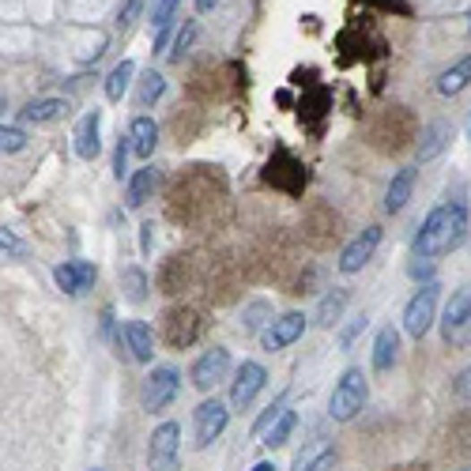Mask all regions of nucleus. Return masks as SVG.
<instances>
[{"instance_id": "1", "label": "nucleus", "mask_w": 471, "mask_h": 471, "mask_svg": "<svg viewBox=\"0 0 471 471\" xmlns=\"http://www.w3.org/2000/svg\"><path fill=\"white\" fill-rule=\"evenodd\" d=\"M467 230H471V215L460 201L438 204L423 219L419 234H415V257H423V261L449 257V253H457L467 242Z\"/></svg>"}, {"instance_id": "2", "label": "nucleus", "mask_w": 471, "mask_h": 471, "mask_svg": "<svg viewBox=\"0 0 471 471\" xmlns=\"http://www.w3.org/2000/svg\"><path fill=\"white\" fill-rule=\"evenodd\" d=\"M366 400H370L366 373L351 366V370L339 373V381H336V389H332V396H329V415H332L336 423H351L355 415L366 407Z\"/></svg>"}, {"instance_id": "3", "label": "nucleus", "mask_w": 471, "mask_h": 471, "mask_svg": "<svg viewBox=\"0 0 471 471\" xmlns=\"http://www.w3.org/2000/svg\"><path fill=\"white\" fill-rule=\"evenodd\" d=\"M438 298H441V287L438 283H423L404 305V332L411 339H423L433 324H438Z\"/></svg>"}, {"instance_id": "4", "label": "nucleus", "mask_w": 471, "mask_h": 471, "mask_svg": "<svg viewBox=\"0 0 471 471\" xmlns=\"http://www.w3.org/2000/svg\"><path fill=\"white\" fill-rule=\"evenodd\" d=\"M438 324H441V339L449 347H471V283L452 291Z\"/></svg>"}, {"instance_id": "5", "label": "nucleus", "mask_w": 471, "mask_h": 471, "mask_svg": "<svg viewBox=\"0 0 471 471\" xmlns=\"http://www.w3.org/2000/svg\"><path fill=\"white\" fill-rule=\"evenodd\" d=\"M201 336H204V317H201V310H193V305H174V310H167V317H162V339H167L170 351H185Z\"/></svg>"}, {"instance_id": "6", "label": "nucleus", "mask_w": 471, "mask_h": 471, "mask_svg": "<svg viewBox=\"0 0 471 471\" xmlns=\"http://www.w3.org/2000/svg\"><path fill=\"white\" fill-rule=\"evenodd\" d=\"M181 464V426L177 423H158L148 441V471H177Z\"/></svg>"}, {"instance_id": "7", "label": "nucleus", "mask_w": 471, "mask_h": 471, "mask_svg": "<svg viewBox=\"0 0 471 471\" xmlns=\"http://www.w3.org/2000/svg\"><path fill=\"white\" fill-rule=\"evenodd\" d=\"M177 392H181V373L174 366H158V370H151L148 381H143V407L151 415L167 411L177 400Z\"/></svg>"}, {"instance_id": "8", "label": "nucleus", "mask_w": 471, "mask_h": 471, "mask_svg": "<svg viewBox=\"0 0 471 471\" xmlns=\"http://www.w3.org/2000/svg\"><path fill=\"white\" fill-rule=\"evenodd\" d=\"M227 373H230V351H227V347H211V351H204L201 358L193 362L189 381L201 389V392H211L215 385L227 381Z\"/></svg>"}, {"instance_id": "9", "label": "nucleus", "mask_w": 471, "mask_h": 471, "mask_svg": "<svg viewBox=\"0 0 471 471\" xmlns=\"http://www.w3.org/2000/svg\"><path fill=\"white\" fill-rule=\"evenodd\" d=\"M264 385H268V370L261 362H242L238 373H234V381H230V407L245 411L264 392Z\"/></svg>"}, {"instance_id": "10", "label": "nucleus", "mask_w": 471, "mask_h": 471, "mask_svg": "<svg viewBox=\"0 0 471 471\" xmlns=\"http://www.w3.org/2000/svg\"><path fill=\"white\" fill-rule=\"evenodd\" d=\"M193 423H196V449H208L211 441L223 438V430L230 423V411H227L223 400H215V396H211V400H204L201 407H196Z\"/></svg>"}, {"instance_id": "11", "label": "nucleus", "mask_w": 471, "mask_h": 471, "mask_svg": "<svg viewBox=\"0 0 471 471\" xmlns=\"http://www.w3.org/2000/svg\"><path fill=\"white\" fill-rule=\"evenodd\" d=\"M377 245H381V227H366L362 234H355V238L347 242V249L339 253V271H343V276H355V271H362L373 261Z\"/></svg>"}, {"instance_id": "12", "label": "nucleus", "mask_w": 471, "mask_h": 471, "mask_svg": "<svg viewBox=\"0 0 471 471\" xmlns=\"http://www.w3.org/2000/svg\"><path fill=\"white\" fill-rule=\"evenodd\" d=\"M302 332H305V313H283L261 332V343H264V351H283L291 343H298Z\"/></svg>"}, {"instance_id": "13", "label": "nucleus", "mask_w": 471, "mask_h": 471, "mask_svg": "<svg viewBox=\"0 0 471 471\" xmlns=\"http://www.w3.org/2000/svg\"><path fill=\"white\" fill-rule=\"evenodd\" d=\"M95 276H98V268L90 264V261H68V264H61L57 271H53V279H57V287L64 295H72V298H80L83 291H90V283H95Z\"/></svg>"}, {"instance_id": "14", "label": "nucleus", "mask_w": 471, "mask_h": 471, "mask_svg": "<svg viewBox=\"0 0 471 471\" xmlns=\"http://www.w3.org/2000/svg\"><path fill=\"white\" fill-rule=\"evenodd\" d=\"M102 151V114L90 110L76 124V155L80 158H95Z\"/></svg>"}, {"instance_id": "15", "label": "nucleus", "mask_w": 471, "mask_h": 471, "mask_svg": "<svg viewBox=\"0 0 471 471\" xmlns=\"http://www.w3.org/2000/svg\"><path fill=\"white\" fill-rule=\"evenodd\" d=\"M121 336H124V343H129V355L136 362H151V355H155V332H151L148 321H124Z\"/></svg>"}, {"instance_id": "16", "label": "nucleus", "mask_w": 471, "mask_h": 471, "mask_svg": "<svg viewBox=\"0 0 471 471\" xmlns=\"http://www.w3.org/2000/svg\"><path fill=\"white\" fill-rule=\"evenodd\" d=\"M158 181H162V174H158V167H140L133 177H129V193H124V204L129 208H143L151 201V193L158 189Z\"/></svg>"}, {"instance_id": "17", "label": "nucleus", "mask_w": 471, "mask_h": 471, "mask_svg": "<svg viewBox=\"0 0 471 471\" xmlns=\"http://www.w3.org/2000/svg\"><path fill=\"white\" fill-rule=\"evenodd\" d=\"M72 110L68 106V98H57V95H49V98H30L23 110H20V117L27 121V124H49V121H57V117H64Z\"/></svg>"}, {"instance_id": "18", "label": "nucleus", "mask_w": 471, "mask_h": 471, "mask_svg": "<svg viewBox=\"0 0 471 471\" xmlns=\"http://www.w3.org/2000/svg\"><path fill=\"white\" fill-rule=\"evenodd\" d=\"M415 167H404V170H396L392 181H389V189H385V211L396 215V211H404L407 201H411V193H415Z\"/></svg>"}, {"instance_id": "19", "label": "nucleus", "mask_w": 471, "mask_h": 471, "mask_svg": "<svg viewBox=\"0 0 471 471\" xmlns=\"http://www.w3.org/2000/svg\"><path fill=\"white\" fill-rule=\"evenodd\" d=\"M336 467V441H313L295 457V471H332Z\"/></svg>"}, {"instance_id": "20", "label": "nucleus", "mask_w": 471, "mask_h": 471, "mask_svg": "<svg viewBox=\"0 0 471 471\" xmlns=\"http://www.w3.org/2000/svg\"><path fill=\"white\" fill-rule=\"evenodd\" d=\"M129 148H133L136 158H151V151L158 148V124L148 114H140L129 124Z\"/></svg>"}, {"instance_id": "21", "label": "nucleus", "mask_w": 471, "mask_h": 471, "mask_svg": "<svg viewBox=\"0 0 471 471\" xmlns=\"http://www.w3.org/2000/svg\"><path fill=\"white\" fill-rule=\"evenodd\" d=\"M396 358H400V332H396L392 324H385V329L377 332V339H373V370L389 373L396 366Z\"/></svg>"}, {"instance_id": "22", "label": "nucleus", "mask_w": 471, "mask_h": 471, "mask_svg": "<svg viewBox=\"0 0 471 471\" xmlns=\"http://www.w3.org/2000/svg\"><path fill=\"white\" fill-rule=\"evenodd\" d=\"M181 12V0H155L151 4V27H155V49H167L170 42V27Z\"/></svg>"}, {"instance_id": "23", "label": "nucleus", "mask_w": 471, "mask_h": 471, "mask_svg": "<svg viewBox=\"0 0 471 471\" xmlns=\"http://www.w3.org/2000/svg\"><path fill=\"white\" fill-rule=\"evenodd\" d=\"M452 140V129L445 121H433V124H423V136H419V162H430L438 158Z\"/></svg>"}, {"instance_id": "24", "label": "nucleus", "mask_w": 471, "mask_h": 471, "mask_svg": "<svg viewBox=\"0 0 471 471\" xmlns=\"http://www.w3.org/2000/svg\"><path fill=\"white\" fill-rule=\"evenodd\" d=\"M347 302H351V291H343V287H332V291L317 302L313 321L321 324V329H332V324L343 317V310H347Z\"/></svg>"}, {"instance_id": "25", "label": "nucleus", "mask_w": 471, "mask_h": 471, "mask_svg": "<svg viewBox=\"0 0 471 471\" xmlns=\"http://www.w3.org/2000/svg\"><path fill=\"white\" fill-rule=\"evenodd\" d=\"M471 87V53L467 57H460L452 68H445L441 76H438V90L445 98H452V95H460V90H467Z\"/></svg>"}, {"instance_id": "26", "label": "nucleus", "mask_w": 471, "mask_h": 471, "mask_svg": "<svg viewBox=\"0 0 471 471\" xmlns=\"http://www.w3.org/2000/svg\"><path fill=\"white\" fill-rule=\"evenodd\" d=\"M189 283V257H170L158 271V287L162 295H181Z\"/></svg>"}, {"instance_id": "27", "label": "nucleus", "mask_w": 471, "mask_h": 471, "mask_svg": "<svg viewBox=\"0 0 471 471\" xmlns=\"http://www.w3.org/2000/svg\"><path fill=\"white\" fill-rule=\"evenodd\" d=\"M407 129H411V117H407V114L400 117V124H392V114H385L381 124L373 129V136H377V140H385V148L396 151V148H404V143H407V136H411Z\"/></svg>"}, {"instance_id": "28", "label": "nucleus", "mask_w": 471, "mask_h": 471, "mask_svg": "<svg viewBox=\"0 0 471 471\" xmlns=\"http://www.w3.org/2000/svg\"><path fill=\"white\" fill-rule=\"evenodd\" d=\"M295 426H298V415L283 407V415H279V419H276V423H271V426L264 430V445H268V449H283L287 441H291Z\"/></svg>"}, {"instance_id": "29", "label": "nucleus", "mask_w": 471, "mask_h": 471, "mask_svg": "<svg viewBox=\"0 0 471 471\" xmlns=\"http://www.w3.org/2000/svg\"><path fill=\"white\" fill-rule=\"evenodd\" d=\"M133 76H136V64H133V61H121V64L110 72V76H106V98L121 102L124 90H129V83H133Z\"/></svg>"}, {"instance_id": "30", "label": "nucleus", "mask_w": 471, "mask_h": 471, "mask_svg": "<svg viewBox=\"0 0 471 471\" xmlns=\"http://www.w3.org/2000/svg\"><path fill=\"white\" fill-rule=\"evenodd\" d=\"M264 324H271V302L257 298V302L242 305V332H261Z\"/></svg>"}, {"instance_id": "31", "label": "nucleus", "mask_w": 471, "mask_h": 471, "mask_svg": "<svg viewBox=\"0 0 471 471\" xmlns=\"http://www.w3.org/2000/svg\"><path fill=\"white\" fill-rule=\"evenodd\" d=\"M121 287H124V298H129V302H143V298H148V271H143V268H124L121 271Z\"/></svg>"}, {"instance_id": "32", "label": "nucleus", "mask_w": 471, "mask_h": 471, "mask_svg": "<svg viewBox=\"0 0 471 471\" xmlns=\"http://www.w3.org/2000/svg\"><path fill=\"white\" fill-rule=\"evenodd\" d=\"M162 90H167V80H162V72H143V80H140V95H136V102L140 106H155L158 98H162Z\"/></svg>"}, {"instance_id": "33", "label": "nucleus", "mask_w": 471, "mask_h": 471, "mask_svg": "<svg viewBox=\"0 0 471 471\" xmlns=\"http://www.w3.org/2000/svg\"><path fill=\"white\" fill-rule=\"evenodd\" d=\"M27 148V133L15 124H0V155H15Z\"/></svg>"}, {"instance_id": "34", "label": "nucleus", "mask_w": 471, "mask_h": 471, "mask_svg": "<svg viewBox=\"0 0 471 471\" xmlns=\"http://www.w3.org/2000/svg\"><path fill=\"white\" fill-rule=\"evenodd\" d=\"M193 42H196V23H185L177 30V39H174V46H170V61L174 64H181V57L193 49Z\"/></svg>"}, {"instance_id": "35", "label": "nucleus", "mask_w": 471, "mask_h": 471, "mask_svg": "<svg viewBox=\"0 0 471 471\" xmlns=\"http://www.w3.org/2000/svg\"><path fill=\"white\" fill-rule=\"evenodd\" d=\"M129 155H133L129 136H121V140H117V148H114V177H117V181H121V177H129Z\"/></svg>"}, {"instance_id": "36", "label": "nucleus", "mask_w": 471, "mask_h": 471, "mask_svg": "<svg viewBox=\"0 0 471 471\" xmlns=\"http://www.w3.org/2000/svg\"><path fill=\"white\" fill-rule=\"evenodd\" d=\"M452 396H457V400H464V404H471V366L452 377Z\"/></svg>"}, {"instance_id": "37", "label": "nucleus", "mask_w": 471, "mask_h": 471, "mask_svg": "<svg viewBox=\"0 0 471 471\" xmlns=\"http://www.w3.org/2000/svg\"><path fill=\"white\" fill-rule=\"evenodd\" d=\"M0 253H8V257H27V245L15 238L12 230H0Z\"/></svg>"}, {"instance_id": "38", "label": "nucleus", "mask_w": 471, "mask_h": 471, "mask_svg": "<svg viewBox=\"0 0 471 471\" xmlns=\"http://www.w3.org/2000/svg\"><path fill=\"white\" fill-rule=\"evenodd\" d=\"M362 329H366V313H362V317H355V321L347 324V329H343V332H339V347H343V351H347V347H351V343H355V339L362 336Z\"/></svg>"}, {"instance_id": "39", "label": "nucleus", "mask_w": 471, "mask_h": 471, "mask_svg": "<svg viewBox=\"0 0 471 471\" xmlns=\"http://www.w3.org/2000/svg\"><path fill=\"white\" fill-rule=\"evenodd\" d=\"M279 415H283V404H271L264 415H261V419L257 423H253V438H264V430L271 426V423H276L279 419Z\"/></svg>"}, {"instance_id": "40", "label": "nucleus", "mask_w": 471, "mask_h": 471, "mask_svg": "<svg viewBox=\"0 0 471 471\" xmlns=\"http://www.w3.org/2000/svg\"><path fill=\"white\" fill-rule=\"evenodd\" d=\"M140 8H143V0H124V4H121V20H117V23H121V30L136 20V15H140Z\"/></svg>"}, {"instance_id": "41", "label": "nucleus", "mask_w": 471, "mask_h": 471, "mask_svg": "<svg viewBox=\"0 0 471 471\" xmlns=\"http://www.w3.org/2000/svg\"><path fill=\"white\" fill-rule=\"evenodd\" d=\"M407 271H411V279H426V283H433V261H423V257H419Z\"/></svg>"}, {"instance_id": "42", "label": "nucleus", "mask_w": 471, "mask_h": 471, "mask_svg": "<svg viewBox=\"0 0 471 471\" xmlns=\"http://www.w3.org/2000/svg\"><path fill=\"white\" fill-rule=\"evenodd\" d=\"M389 471H430V464H426V460H407V464H396V467H389Z\"/></svg>"}, {"instance_id": "43", "label": "nucleus", "mask_w": 471, "mask_h": 471, "mask_svg": "<svg viewBox=\"0 0 471 471\" xmlns=\"http://www.w3.org/2000/svg\"><path fill=\"white\" fill-rule=\"evenodd\" d=\"M140 230H143V234H140V249H143V253H151V238H155L151 230H155V227H151V223H143Z\"/></svg>"}, {"instance_id": "44", "label": "nucleus", "mask_w": 471, "mask_h": 471, "mask_svg": "<svg viewBox=\"0 0 471 471\" xmlns=\"http://www.w3.org/2000/svg\"><path fill=\"white\" fill-rule=\"evenodd\" d=\"M219 4H223V0H196V12H201V15H208V12H215Z\"/></svg>"}, {"instance_id": "45", "label": "nucleus", "mask_w": 471, "mask_h": 471, "mask_svg": "<svg viewBox=\"0 0 471 471\" xmlns=\"http://www.w3.org/2000/svg\"><path fill=\"white\" fill-rule=\"evenodd\" d=\"M253 471H276V464H271V460H261V464L253 467Z\"/></svg>"}, {"instance_id": "46", "label": "nucleus", "mask_w": 471, "mask_h": 471, "mask_svg": "<svg viewBox=\"0 0 471 471\" xmlns=\"http://www.w3.org/2000/svg\"><path fill=\"white\" fill-rule=\"evenodd\" d=\"M0 114H4V95H0Z\"/></svg>"}, {"instance_id": "47", "label": "nucleus", "mask_w": 471, "mask_h": 471, "mask_svg": "<svg viewBox=\"0 0 471 471\" xmlns=\"http://www.w3.org/2000/svg\"><path fill=\"white\" fill-rule=\"evenodd\" d=\"M467 30H471V15H467Z\"/></svg>"}, {"instance_id": "48", "label": "nucleus", "mask_w": 471, "mask_h": 471, "mask_svg": "<svg viewBox=\"0 0 471 471\" xmlns=\"http://www.w3.org/2000/svg\"><path fill=\"white\" fill-rule=\"evenodd\" d=\"M467 136H471V121H467Z\"/></svg>"}, {"instance_id": "49", "label": "nucleus", "mask_w": 471, "mask_h": 471, "mask_svg": "<svg viewBox=\"0 0 471 471\" xmlns=\"http://www.w3.org/2000/svg\"><path fill=\"white\" fill-rule=\"evenodd\" d=\"M95 471H102V467H95Z\"/></svg>"}, {"instance_id": "50", "label": "nucleus", "mask_w": 471, "mask_h": 471, "mask_svg": "<svg viewBox=\"0 0 471 471\" xmlns=\"http://www.w3.org/2000/svg\"><path fill=\"white\" fill-rule=\"evenodd\" d=\"M464 471H471V467H464Z\"/></svg>"}]
</instances>
